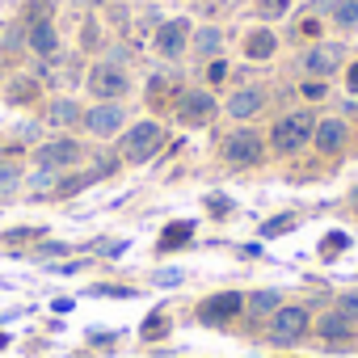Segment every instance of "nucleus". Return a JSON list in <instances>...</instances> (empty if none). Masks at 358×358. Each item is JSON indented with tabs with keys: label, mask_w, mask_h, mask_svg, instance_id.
<instances>
[{
	"label": "nucleus",
	"mask_w": 358,
	"mask_h": 358,
	"mask_svg": "<svg viewBox=\"0 0 358 358\" xmlns=\"http://www.w3.org/2000/svg\"><path fill=\"white\" fill-rule=\"evenodd\" d=\"M169 93H177V76H173V72H169V76H152V85H148V101L160 106Z\"/></svg>",
	"instance_id": "aec40b11"
},
{
	"label": "nucleus",
	"mask_w": 358,
	"mask_h": 358,
	"mask_svg": "<svg viewBox=\"0 0 358 358\" xmlns=\"http://www.w3.org/2000/svg\"><path fill=\"white\" fill-rule=\"evenodd\" d=\"M34 93H38V85H34V76H17L13 85H9V101H34Z\"/></svg>",
	"instance_id": "4be33fe9"
},
{
	"label": "nucleus",
	"mask_w": 358,
	"mask_h": 358,
	"mask_svg": "<svg viewBox=\"0 0 358 358\" xmlns=\"http://www.w3.org/2000/svg\"><path fill=\"white\" fill-rule=\"evenodd\" d=\"M354 199H358V194H354Z\"/></svg>",
	"instance_id": "4c0bfd02"
},
{
	"label": "nucleus",
	"mask_w": 358,
	"mask_h": 358,
	"mask_svg": "<svg viewBox=\"0 0 358 358\" xmlns=\"http://www.w3.org/2000/svg\"><path fill=\"white\" fill-rule=\"evenodd\" d=\"M190 236H194V224H186V220H182V224H169L164 236H160V249H164V253H169V249H182Z\"/></svg>",
	"instance_id": "a211bd4d"
},
{
	"label": "nucleus",
	"mask_w": 358,
	"mask_h": 358,
	"mask_svg": "<svg viewBox=\"0 0 358 358\" xmlns=\"http://www.w3.org/2000/svg\"><path fill=\"white\" fill-rule=\"evenodd\" d=\"M76 160H80V143L68 139V135H59V139H51V143L38 148V164H43V169H68V164H76Z\"/></svg>",
	"instance_id": "9d476101"
},
{
	"label": "nucleus",
	"mask_w": 358,
	"mask_h": 358,
	"mask_svg": "<svg viewBox=\"0 0 358 358\" xmlns=\"http://www.w3.org/2000/svg\"><path fill=\"white\" fill-rule=\"evenodd\" d=\"M345 245H350V241H345V232H329V236H324V245H320V253H324V257H333V253H341Z\"/></svg>",
	"instance_id": "cd10ccee"
},
{
	"label": "nucleus",
	"mask_w": 358,
	"mask_h": 358,
	"mask_svg": "<svg viewBox=\"0 0 358 358\" xmlns=\"http://www.w3.org/2000/svg\"><path fill=\"white\" fill-rule=\"evenodd\" d=\"M249 308H253V316L278 312V291H257V295H249Z\"/></svg>",
	"instance_id": "b1692460"
},
{
	"label": "nucleus",
	"mask_w": 358,
	"mask_h": 358,
	"mask_svg": "<svg viewBox=\"0 0 358 358\" xmlns=\"http://www.w3.org/2000/svg\"><path fill=\"white\" fill-rule=\"evenodd\" d=\"M207 80H211V85H224V80H228V68H224L220 59H211V64H207Z\"/></svg>",
	"instance_id": "7c9ffc66"
},
{
	"label": "nucleus",
	"mask_w": 358,
	"mask_h": 358,
	"mask_svg": "<svg viewBox=\"0 0 358 358\" xmlns=\"http://www.w3.org/2000/svg\"><path fill=\"white\" fill-rule=\"evenodd\" d=\"M220 43H224V38H220V30H211V26H207V30L199 34V59H215V55H220Z\"/></svg>",
	"instance_id": "5701e85b"
},
{
	"label": "nucleus",
	"mask_w": 358,
	"mask_h": 358,
	"mask_svg": "<svg viewBox=\"0 0 358 358\" xmlns=\"http://www.w3.org/2000/svg\"><path fill=\"white\" fill-rule=\"evenodd\" d=\"M333 22L341 30H354L358 26V0H337V5H333Z\"/></svg>",
	"instance_id": "412c9836"
},
{
	"label": "nucleus",
	"mask_w": 358,
	"mask_h": 358,
	"mask_svg": "<svg viewBox=\"0 0 358 358\" xmlns=\"http://www.w3.org/2000/svg\"><path fill=\"white\" fill-rule=\"evenodd\" d=\"M93 295H114V299H127L131 291H127V287H93Z\"/></svg>",
	"instance_id": "2f4dec72"
},
{
	"label": "nucleus",
	"mask_w": 358,
	"mask_h": 358,
	"mask_svg": "<svg viewBox=\"0 0 358 358\" xmlns=\"http://www.w3.org/2000/svg\"><path fill=\"white\" fill-rule=\"evenodd\" d=\"M34 194H51V190H59V182H55V169H43L38 164V173H34Z\"/></svg>",
	"instance_id": "a878e982"
},
{
	"label": "nucleus",
	"mask_w": 358,
	"mask_h": 358,
	"mask_svg": "<svg viewBox=\"0 0 358 358\" xmlns=\"http://www.w3.org/2000/svg\"><path fill=\"white\" fill-rule=\"evenodd\" d=\"M337 312H341V316H350V320H358V291L341 295V299H337Z\"/></svg>",
	"instance_id": "c756f323"
},
{
	"label": "nucleus",
	"mask_w": 358,
	"mask_h": 358,
	"mask_svg": "<svg viewBox=\"0 0 358 358\" xmlns=\"http://www.w3.org/2000/svg\"><path fill=\"white\" fill-rule=\"evenodd\" d=\"M350 333H354V320L341 316V312H329V316L320 320V337H324V341H345Z\"/></svg>",
	"instance_id": "dca6fc26"
},
{
	"label": "nucleus",
	"mask_w": 358,
	"mask_h": 358,
	"mask_svg": "<svg viewBox=\"0 0 358 358\" xmlns=\"http://www.w3.org/2000/svg\"><path fill=\"white\" fill-rule=\"evenodd\" d=\"M266 22H274V17H282L287 13V0H262V9H257Z\"/></svg>",
	"instance_id": "c85d7f7f"
},
{
	"label": "nucleus",
	"mask_w": 358,
	"mask_h": 358,
	"mask_svg": "<svg viewBox=\"0 0 358 358\" xmlns=\"http://www.w3.org/2000/svg\"><path fill=\"white\" fill-rule=\"evenodd\" d=\"M262 139L253 135V131H236V135H228L224 139V156L232 160V164H257L262 160Z\"/></svg>",
	"instance_id": "1a4fd4ad"
},
{
	"label": "nucleus",
	"mask_w": 358,
	"mask_h": 358,
	"mask_svg": "<svg viewBox=\"0 0 358 358\" xmlns=\"http://www.w3.org/2000/svg\"><path fill=\"white\" fill-rule=\"evenodd\" d=\"M22 190V169L13 156H0V199H13Z\"/></svg>",
	"instance_id": "2eb2a0df"
},
{
	"label": "nucleus",
	"mask_w": 358,
	"mask_h": 358,
	"mask_svg": "<svg viewBox=\"0 0 358 358\" xmlns=\"http://www.w3.org/2000/svg\"><path fill=\"white\" fill-rule=\"evenodd\" d=\"M241 308H245V295L224 291V295H211V299L199 303V320H203V324H228V320H236Z\"/></svg>",
	"instance_id": "39448f33"
},
{
	"label": "nucleus",
	"mask_w": 358,
	"mask_h": 358,
	"mask_svg": "<svg viewBox=\"0 0 358 358\" xmlns=\"http://www.w3.org/2000/svg\"><path fill=\"white\" fill-rule=\"evenodd\" d=\"M345 89H350V93H358V64L350 68V76H345Z\"/></svg>",
	"instance_id": "72a5a7b5"
},
{
	"label": "nucleus",
	"mask_w": 358,
	"mask_h": 358,
	"mask_svg": "<svg viewBox=\"0 0 358 358\" xmlns=\"http://www.w3.org/2000/svg\"><path fill=\"white\" fill-rule=\"evenodd\" d=\"M312 139H316V148H320L324 156H337V152H341V143H345V122H337V118H324V122H316Z\"/></svg>",
	"instance_id": "f8f14e48"
},
{
	"label": "nucleus",
	"mask_w": 358,
	"mask_h": 358,
	"mask_svg": "<svg viewBox=\"0 0 358 358\" xmlns=\"http://www.w3.org/2000/svg\"><path fill=\"white\" fill-rule=\"evenodd\" d=\"M186 38H190V22L186 17H173V22H164L160 30H156V51L164 55V59H177L186 51Z\"/></svg>",
	"instance_id": "0eeeda50"
},
{
	"label": "nucleus",
	"mask_w": 358,
	"mask_h": 358,
	"mask_svg": "<svg viewBox=\"0 0 358 358\" xmlns=\"http://www.w3.org/2000/svg\"><path fill=\"white\" fill-rule=\"evenodd\" d=\"M26 38H30V51H34V55H43V59H51V55L59 51V34H55V26H51V22L26 26Z\"/></svg>",
	"instance_id": "ddd939ff"
},
{
	"label": "nucleus",
	"mask_w": 358,
	"mask_h": 358,
	"mask_svg": "<svg viewBox=\"0 0 358 358\" xmlns=\"http://www.w3.org/2000/svg\"><path fill=\"white\" fill-rule=\"evenodd\" d=\"M76 118H80V106H76V101H68V97H59V101L51 106V114H47V122H51V127H72Z\"/></svg>",
	"instance_id": "6ab92c4d"
},
{
	"label": "nucleus",
	"mask_w": 358,
	"mask_h": 358,
	"mask_svg": "<svg viewBox=\"0 0 358 358\" xmlns=\"http://www.w3.org/2000/svg\"><path fill=\"white\" fill-rule=\"evenodd\" d=\"M5 341H9V337H5V333H0V345H5Z\"/></svg>",
	"instance_id": "c9c22d12"
},
{
	"label": "nucleus",
	"mask_w": 358,
	"mask_h": 358,
	"mask_svg": "<svg viewBox=\"0 0 358 358\" xmlns=\"http://www.w3.org/2000/svg\"><path fill=\"white\" fill-rule=\"evenodd\" d=\"M89 5H97V0H89Z\"/></svg>",
	"instance_id": "e433bc0d"
},
{
	"label": "nucleus",
	"mask_w": 358,
	"mask_h": 358,
	"mask_svg": "<svg viewBox=\"0 0 358 358\" xmlns=\"http://www.w3.org/2000/svg\"><path fill=\"white\" fill-rule=\"evenodd\" d=\"M312 131H316L312 114H308V110H295V114H287V118L274 122L270 143H274V152H295V148H303V143L312 139Z\"/></svg>",
	"instance_id": "f257e3e1"
},
{
	"label": "nucleus",
	"mask_w": 358,
	"mask_h": 358,
	"mask_svg": "<svg viewBox=\"0 0 358 358\" xmlns=\"http://www.w3.org/2000/svg\"><path fill=\"white\" fill-rule=\"evenodd\" d=\"M337 64H341V43H320V47H312L303 55L308 76H329V72H337Z\"/></svg>",
	"instance_id": "9b49d317"
},
{
	"label": "nucleus",
	"mask_w": 358,
	"mask_h": 358,
	"mask_svg": "<svg viewBox=\"0 0 358 358\" xmlns=\"http://www.w3.org/2000/svg\"><path fill=\"white\" fill-rule=\"evenodd\" d=\"M156 282H160V287H169V282H182V270H160V274H156Z\"/></svg>",
	"instance_id": "473e14b6"
},
{
	"label": "nucleus",
	"mask_w": 358,
	"mask_h": 358,
	"mask_svg": "<svg viewBox=\"0 0 358 358\" xmlns=\"http://www.w3.org/2000/svg\"><path fill=\"white\" fill-rule=\"evenodd\" d=\"M89 89H93L97 101H114V97H122V93L131 89V80H127L122 68H114V64H97V68L89 72Z\"/></svg>",
	"instance_id": "7ed1b4c3"
},
{
	"label": "nucleus",
	"mask_w": 358,
	"mask_h": 358,
	"mask_svg": "<svg viewBox=\"0 0 358 358\" xmlns=\"http://www.w3.org/2000/svg\"><path fill=\"white\" fill-rule=\"evenodd\" d=\"M312 5H316V9H320V5H337V0H312Z\"/></svg>",
	"instance_id": "f704fd0d"
},
{
	"label": "nucleus",
	"mask_w": 358,
	"mask_h": 358,
	"mask_svg": "<svg viewBox=\"0 0 358 358\" xmlns=\"http://www.w3.org/2000/svg\"><path fill=\"white\" fill-rule=\"evenodd\" d=\"M139 333H143V341H156V337H164V333H169V316H164V312H152V316L143 320V329H139Z\"/></svg>",
	"instance_id": "393cba45"
},
{
	"label": "nucleus",
	"mask_w": 358,
	"mask_h": 358,
	"mask_svg": "<svg viewBox=\"0 0 358 358\" xmlns=\"http://www.w3.org/2000/svg\"><path fill=\"white\" fill-rule=\"evenodd\" d=\"M308 333V312L303 308H278L270 320V337L274 341H299Z\"/></svg>",
	"instance_id": "423d86ee"
},
{
	"label": "nucleus",
	"mask_w": 358,
	"mask_h": 358,
	"mask_svg": "<svg viewBox=\"0 0 358 358\" xmlns=\"http://www.w3.org/2000/svg\"><path fill=\"white\" fill-rule=\"evenodd\" d=\"M122 122H127V110L118 101H97V110L85 114V127L93 135H114V131H122Z\"/></svg>",
	"instance_id": "6e6552de"
},
{
	"label": "nucleus",
	"mask_w": 358,
	"mask_h": 358,
	"mask_svg": "<svg viewBox=\"0 0 358 358\" xmlns=\"http://www.w3.org/2000/svg\"><path fill=\"white\" fill-rule=\"evenodd\" d=\"M287 228H295V215H278V220H266V228H262V232H266V236H282Z\"/></svg>",
	"instance_id": "bb28decb"
},
{
	"label": "nucleus",
	"mask_w": 358,
	"mask_h": 358,
	"mask_svg": "<svg viewBox=\"0 0 358 358\" xmlns=\"http://www.w3.org/2000/svg\"><path fill=\"white\" fill-rule=\"evenodd\" d=\"M262 106H266V93H262V89H236L232 101H228V114H232V118H253Z\"/></svg>",
	"instance_id": "4468645a"
},
{
	"label": "nucleus",
	"mask_w": 358,
	"mask_h": 358,
	"mask_svg": "<svg viewBox=\"0 0 358 358\" xmlns=\"http://www.w3.org/2000/svg\"><path fill=\"white\" fill-rule=\"evenodd\" d=\"M160 139H164V135H160L156 122H135V127L122 135V160H135V164L148 160V156L160 148Z\"/></svg>",
	"instance_id": "f03ea898"
},
{
	"label": "nucleus",
	"mask_w": 358,
	"mask_h": 358,
	"mask_svg": "<svg viewBox=\"0 0 358 358\" xmlns=\"http://www.w3.org/2000/svg\"><path fill=\"white\" fill-rule=\"evenodd\" d=\"M177 118H182L186 127H203L215 118V97L203 93V89H186L182 97H177Z\"/></svg>",
	"instance_id": "20e7f679"
},
{
	"label": "nucleus",
	"mask_w": 358,
	"mask_h": 358,
	"mask_svg": "<svg viewBox=\"0 0 358 358\" xmlns=\"http://www.w3.org/2000/svg\"><path fill=\"white\" fill-rule=\"evenodd\" d=\"M274 47H278V38H274L270 30H253L249 43H245V55H249V59H270Z\"/></svg>",
	"instance_id": "f3484780"
}]
</instances>
